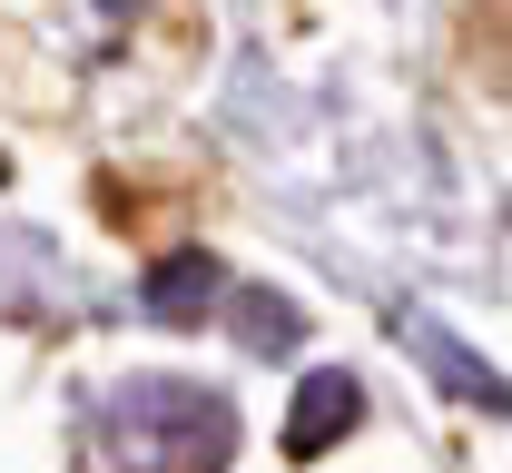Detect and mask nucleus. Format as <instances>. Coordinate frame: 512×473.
Wrapping results in <instances>:
<instances>
[{"label": "nucleus", "mask_w": 512, "mask_h": 473, "mask_svg": "<svg viewBox=\"0 0 512 473\" xmlns=\"http://www.w3.org/2000/svg\"><path fill=\"white\" fill-rule=\"evenodd\" d=\"M237 414L188 375H138L89 405V473H227Z\"/></svg>", "instance_id": "1"}, {"label": "nucleus", "mask_w": 512, "mask_h": 473, "mask_svg": "<svg viewBox=\"0 0 512 473\" xmlns=\"http://www.w3.org/2000/svg\"><path fill=\"white\" fill-rule=\"evenodd\" d=\"M355 424H365V385L325 365V375H306V395L286 405V454H296V464H316V454H335Z\"/></svg>", "instance_id": "2"}, {"label": "nucleus", "mask_w": 512, "mask_h": 473, "mask_svg": "<svg viewBox=\"0 0 512 473\" xmlns=\"http://www.w3.org/2000/svg\"><path fill=\"white\" fill-rule=\"evenodd\" d=\"M207 306H227V267H217L207 247H178V257L148 267V316H158V326H197Z\"/></svg>", "instance_id": "3"}, {"label": "nucleus", "mask_w": 512, "mask_h": 473, "mask_svg": "<svg viewBox=\"0 0 512 473\" xmlns=\"http://www.w3.org/2000/svg\"><path fill=\"white\" fill-rule=\"evenodd\" d=\"M414 345H424V365H434V375H444L453 395H473V405H493V414H512V385H503V375H493V365H483V355H463V345H453V336H434V326H424V316H414Z\"/></svg>", "instance_id": "4"}, {"label": "nucleus", "mask_w": 512, "mask_h": 473, "mask_svg": "<svg viewBox=\"0 0 512 473\" xmlns=\"http://www.w3.org/2000/svg\"><path fill=\"white\" fill-rule=\"evenodd\" d=\"M227 316H237V336H247L256 355H286V345H296V306H286V296H266V286L227 296Z\"/></svg>", "instance_id": "5"}]
</instances>
